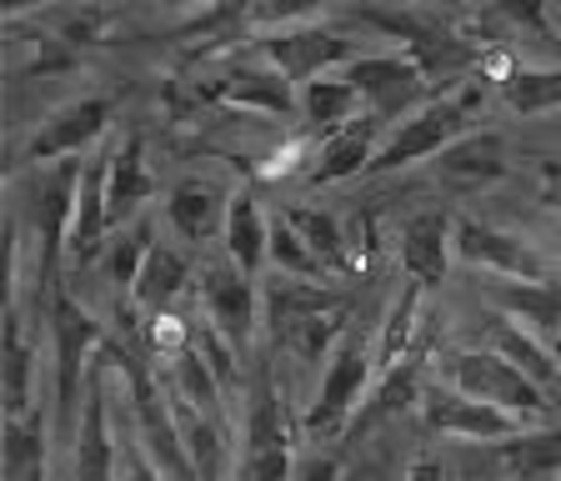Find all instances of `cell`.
<instances>
[{
    "label": "cell",
    "mask_w": 561,
    "mask_h": 481,
    "mask_svg": "<svg viewBox=\"0 0 561 481\" xmlns=\"http://www.w3.org/2000/svg\"><path fill=\"white\" fill-rule=\"evenodd\" d=\"M111 346L101 341L91 371H85V406H81V426L70 436L76 457H70V471L76 477H121V442L111 436Z\"/></svg>",
    "instance_id": "10"
},
{
    "label": "cell",
    "mask_w": 561,
    "mask_h": 481,
    "mask_svg": "<svg viewBox=\"0 0 561 481\" xmlns=\"http://www.w3.org/2000/svg\"><path fill=\"white\" fill-rule=\"evenodd\" d=\"M151 247H156V221L136 216V221H130L126 231L111 241V251H105V276H111L121 291H130V286H136L140 261L151 256Z\"/></svg>",
    "instance_id": "34"
},
{
    "label": "cell",
    "mask_w": 561,
    "mask_h": 481,
    "mask_svg": "<svg viewBox=\"0 0 561 481\" xmlns=\"http://www.w3.org/2000/svg\"><path fill=\"white\" fill-rule=\"evenodd\" d=\"M391 31H397L401 41H407V50L426 66V76H432V85H442L446 76H461L471 66V41H456L446 36V31H436V25H421V21H386Z\"/></svg>",
    "instance_id": "25"
},
{
    "label": "cell",
    "mask_w": 561,
    "mask_h": 481,
    "mask_svg": "<svg viewBox=\"0 0 561 481\" xmlns=\"http://www.w3.org/2000/svg\"><path fill=\"white\" fill-rule=\"evenodd\" d=\"M221 247H226V256H231L241 271H251V276H261V266L271 261V221H266V211H261V201L245 186L231 191V211H226V226H221Z\"/></svg>",
    "instance_id": "22"
},
{
    "label": "cell",
    "mask_w": 561,
    "mask_h": 481,
    "mask_svg": "<svg viewBox=\"0 0 561 481\" xmlns=\"http://www.w3.org/2000/svg\"><path fill=\"white\" fill-rule=\"evenodd\" d=\"M491 346H496L502 356H512L522 371L537 376L547 391L561 381V362H557V352L547 346V336H541V331H531V327H522L516 317H502V311L491 317Z\"/></svg>",
    "instance_id": "26"
},
{
    "label": "cell",
    "mask_w": 561,
    "mask_h": 481,
    "mask_svg": "<svg viewBox=\"0 0 561 481\" xmlns=\"http://www.w3.org/2000/svg\"><path fill=\"white\" fill-rule=\"evenodd\" d=\"M156 5H165V11H206L210 0H156Z\"/></svg>",
    "instance_id": "40"
},
{
    "label": "cell",
    "mask_w": 561,
    "mask_h": 481,
    "mask_svg": "<svg viewBox=\"0 0 561 481\" xmlns=\"http://www.w3.org/2000/svg\"><path fill=\"white\" fill-rule=\"evenodd\" d=\"M381 376L376 366V346L366 352V341L356 331L331 346L327 356V376H321V387H316V401L301 411V436L311 446H327V442H341L356 422V411H362V397L371 391V381Z\"/></svg>",
    "instance_id": "2"
},
{
    "label": "cell",
    "mask_w": 561,
    "mask_h": 481,
    "mask_svg": "<svg viewBox=\"0 0 561 481\" xmlns=\"http://www.w3.org/2000/svg\"><path fill=\"white\" fill-rule=\"evenodd\" d=\"M442 186L451 196H477V191L496 186L506 176V136L502 130H461L442 156H436Z\"/></svg>",
    "instance_id": "15"
},
{
    "label": "cell",
    "mask_w": 561,
    "mask_h": 481,
    "mask_svg": "<svg viewBox=\"0 0 561 481\" xmlns=\"http://www.w3.org/2000/svg\"><path fill=\"white\" fill-rule=\"evenodd\" d=\"M226 211H231V186L221 181H206V176H186L175 181L171 196H165V221L181 241H210L221 236Z\"/></svg>",
    "instance_id": "19"
},
{
    "label": "cell",
    "mask_w": 561,
    "mask_h": 481,
    "mask_svg": "<svg viewBox=\"0 0 561 481\" xmlns=\"http://www.w3.org/2000/svg\"><path fill=\"white\" fill-rule=\"evenodd\" d=\"M50 341H56V432L70 436V416L85 401V371H91L95 352H101L105 331L66 291V282L50 291Z\"/></svg>",
    "instance_id": "3"
},
{
    "label": "cell",
    "mask_w": 561,
    "mask_h": 481,
    "mask_svg": "<svg viewBox=\"0 0 561 481\" xmlns=\"http://www.w3.org/2000/svg\"><path fill=\"white\" fill-rule=\"evenodd\" d=\"M442 371L451 387L471 391V397H486V401H502V406L522 411L531 422L551 411L547 387H541L531 371H522L512 356L496 352V346H481V352H446Z\"/></svg>",
    "instance_id": "4"
},
{
    "label": "cell",
    "mask_w": 561,
    "mask_h": 481,
    "mask_svg": "<svg viewBox=\"0 0 561 481\" xmlns=\"http://www.w3.org/2000/svg\"><path fill=\"white\" fill-rule=\"evenodd\" d=\"M362 111H366V101L346 71L341 76L327 71V76H316V81L301 85V116L311 121L316 130H336V126H346V121H356Z\"/></svg>",
    "instance_id": "27"
},
{
    "label": "cell",
    "mask_w": 561,
    "mask_h": 481,
    "mask_svg": "<svg viewBox=\"0 0 561 481\" xmlns=\"http://www.w3.org/2000/svg\"><path fill=\"white\" fill-rule=\"evenodd\" d=\"M186 286H191V261L181 256L175 247H161V241H156L151 256L140 261V271H136L130 301H136L140 317H156V311H165V306L181 301Z\"/></svg>",
    "instance_id": "24"
},
{
    "label": "cell",
    "mask_w": 561,
    "mask_h": 481,
    "mask_svg": "<svg viewBox=\"0 0 561 481\" xmlns=\"http://www.w3.org/2000/svg\"><path fill=\"white\" fill-rule=\"evenodd\" d=\"M201 306H206L210 327L221 331L226 341H231L236 352H251V341H256V331L266 327V311H261V291H256V276L251 271H241L231 256L226 261H206L201 266Z\"/></svg>",
    "instance_id": "5"
},
{
    "label": "cell",
    "mask_w": 561,
    "mask_h": 481,
    "mask_svg": "<svg viewBox=\"0 0 561 481\" xmlns=\"http://www.w3.org/2000/svg\"><path fill=\"white\" fill-rule=\"evenodd\" d=\"M421 397H426V387H421V352H411L376 376L371 401H362V411H356V422H351L346 436H362V432H371V426H381L386 416H401V411H411Z\"/></svg>",
    "instance_id": "23"
},
{
    "label": "cell",
    "mask_w": 561,
    "mask_h": 481,
    "mask_svg": "<svg viewBox=\"0 0 561 481\" xmlns=\"http://www.w3.org/2000/svg\"><path fill=\"white\" fill-rule=\"evenodd\" d=\"M551 352H557V362H561V331H557V336H551Z\"/></svg>",
    "instance_id": "41"
},
{
    "label": "cell",
    "mask_w": 561,
    "mask_h": 481,
    "mask_svg": "<svg viewBox=\"0 0 561 481\" xmlns=\"http://www.w3.org/2000/svg\"><path fill=\"white\" fill-rule=\"evenodd\" d=\"M351 306V296L331 291V286L311 282V276H291V271H280L276 282L261 291V311H266V331L271 341H280L286 331H296L301 321L311 317H327V311H341Z\"/></svg>",
    "instance_id": "17"
},
{
    "label": "cell",
    "mask_w": 561,
    "mask_h": 481,
    "mask_svg": "<svg viewBox=\"0 0 561 481\" xmlns=\"http://www.w3.org/2000/svg\"><path fill=\"white\" fill-rule=\"evenodd\" d=\"M456 256L467 266H481L491 276H547V261L537 256L531 241L502 231L491 221H477V216H461L456 221Z\"/></svg>",
    "instance_id": "14"
},
{
    "label": "cell",
    "mask_w": 561,
    "mask_h": 481,
    "mask_svg": "<svg viewBox=\"0 0 561 481\" xmlns=\"http://www.w3.org/2000/svg\"><path fill=\"white\" fill-rule=\"evenodd\" d=\"M291 446H296V422L286 416L276 387L261 376L251 416H245V442H241V457H236V471H241V477H261V481L291 477L296 471Z\"/></svg>",
    "instance_id": "9"
},
{
    "label": "cell",
    "mask_w": 561,
    "mask_h": 481,
    "mask_svg": "<svg viewBox=\"0 0 561 481\" xmlns=\"http://www.w3.org/2000/svg\"><path fill=\"white\" fill-rule=\"evenodd\" d=\"M451 251H456V221H446V211H416L397 236L401 271L416 276L426 291H436L446 282Z\"/></svg>",
    "instance_id": "16"
},
{
    "label": "cell",
    "mask_w": 561,
    "mask_h": 481,
    "mask_svg": "<svg viewBox=\"0 0 561 481\" xmlns=\"http://www.w3.org/2000/svg\"><path fill=\"white\" fill-rule=\"evenodd\" d=\"M291 76L280 71L276 60H251V66H231V71L221 76V81L210 85H201V95L206 101H221V106H231V111H261V116H291L296 111V91H291Z\"/></svg>",
    "instance_id": "13"
},
{
    "label": "cell",
    "mask_w": 561,
    "mask_h": 481,
    "mask_svg": "<svg viewBox=\"0 0 561 481\" xmlns=\"http://www.w3.org/2000/svg\"><path fill=\"white\" fill-rule=\"evenodd\" d=\"M496 457L512 477H561V426H526L496 442Z\"/></svg>",
    "instance_id": "30"
},
{
    "label": "cell",
    "mask_w": 561,
    "mask_h": 481,
    "mask_svg": "<svg viewBox=\"0 0 561 481\" xmlns=\"http://www.w3.org/2000/svg\"><path fill=\"white\" fill-rule=\"evenodd\" d=\"M346 76L356 81L366 111L386 116L391 126H397L401 116H411L421 101H432V91H436L432 76H426V66H421L411 50H391V56H351Z\"/></svg>",
    "instance_id": "6"
},
{
    "label": "cell",
    "mask_w": 561,
    "mask_h": 481,
    "mask_svg": "<svg viewBox=\"0 0 561 481\" xmlns=\"http://www.w3.org/2000/svg\"><path fill=\"white\" fill-rule=\"evenodd\" d=\"M496 85L516 116H547L561 106V71H547V66H512L506 76H496Z\"/></svg>",
    "instance_id": "31"
},
{
    "label": "cell",
    "mask_w": 561,
    "mask_h": 481,
    "mask_svg": "<svg viewBox=\"0 0 561 481\" xmlns=\"http://www.w3.org/2000/svg\"><path fill=\"white\" fill-rule=\"evenodd\" d=\"M286 221L296 226V231L311 241L316 251H321V261L331 266V276H346V271H356V261H351V247H346V231H341L336 216L316 211V206H286Z\"/></svg>",
    "instance_id": "32"
},
{
    "label": "cell",
    "mask_w": 561,
    "mask_h": 481,
    "mask_svg": "<svg viewBox=\"0 0 561 481\" xmlns=\"http://www.w3.org/2000/svg\"><path fill=\"white\" fill-rule=\"evenodd\" d=\"M31 381H35V352L25 341L21 317H11V327H5V416H21V411L35 406Z\"/></svg>",
    "instance_id": "33"
},
{
    "label": "cell",
    "mask_w": 561,
    "mask_h": 481,
    "mask_svg": "<svg viewBox=\"0 0 561 481\" xmlns=\"http://www.w3.org/2000/svg\"><path fill=\"white\" fill-rule=\"evenodd\" d=\"M105 196H111V226H126L140 216V206L156 196V176L146 161V141L126 136L111 151V171H105Z\"/></svg>",
    "instance_id": "21"
},
{
    "label": "cell",
    "mask_w": 561,
    "mask_h": 481,
    "mask_svg": "<svg viewBox=\"0 0 561 481\" xmlns=\"http://www.w3.org/2000/svg\"><path fill=\"white\" fill-rule=\"evenodd\" d=\"M111 116H116V95H76V101L56 106L41 126H35V136L21 151V161L50 165V161H66V156H85L105 136Z\"/></svg>",
    "instance_id": "8"
},
{
    "label": "cell",
    "mask_w": 561,
    "mask_h": 481,
    "mask_svg": "<svg viewBox=\"0 0 561 481\" xmlns=\"http://www.w3.org/2000/svg\"><path fill=\"white\" fill-rule=\"evenodd\" d=\"M271 266L276 271H291V276H331V266L321 261V251L296 231L286 216L271 221Z\"/></svg>",
    "instance_id": "35"
},
{
    "label": "cell",
    "mask_w": 561,
    "mask_h": 481,
    "mask_svg": "<svg viewBox=\"0 0 561 481\" xmlns=\"http://www.w3.org/2000/svg\"><path fill=\"white\" fill-rule=\"evenodd\" d=\"M477 101H481V81L461 85V91H451V95L421 101L411 116H401L397 126L386 130V141L376 146L371 165H366V176H386V171H407V165H416V161H436L461 130H471Z\"/></svg>",
    "instance_id": "1"
},
{
    "label": "cell",
    "mask_w": 561,
    "mask_h": 481,
    "mask_svg": "<svg viewBox=\"0 0 561 481\" xmlns=\"http://www.w3.org/2000/svg\"><path fill=\"white\" fill-rule=\"evenodd\" d=\"M537 201L547 211H561V156H547L537 165Z\"/></svg>",
    "instance_id": "39"
},
{
    "label": "cell",
    "mask_w": 561,
    "mask_h": 481,
    "mask_svg": "<svg viewBox=\"0 0 561 481\" xmlns=\"http://www.w3.org/2000/svg\"><path fill=\"white\" fill-rule=\"evenodd\" d=\"M386 130H391V121L376 116V111H362L356 121L327 130V141L316 146V161L306 165V181L311 186H336V181L362 176L366 165H371L376 146L386 141Z\"/></svg>",
    "instance_id": "12"
},
{
    "label": "cell",
    "mask_w": 561,
    "mask_h": 481,
    "mask_svg": "<svg viewBox=\"0 0 561 481\" xmlns=\"http://www.w3.org/2000/svg\"><path fill=\"white\" fill-rule=\"evenodd\" d=\"M261 56L276 60L280 71L291 76L296 85L316 81V76L336 71V66H346L351 56H356V41L341 36V31H327V25H280V31H266L261 36Z\"/></svg>",
    "instance_id": "11"
},
{
    "label": "cell",
    "mask_w": 561,
    "mask_h": 481,
    "mask_svg": "<svg viewBox=\"0 0 561 481\" xmlns=\"http://www.w3.org/2000/svg\"><path fill=\"white\" fill-rule=\"evenodd\" d=\"M467 5L481 15H496V21L516 25V31L547 36V5H541V0H467Z\"/></svg>",
    "instance_id": "38"
},
{
    "label": "cell",
    "mask_w": 561,
    "mask_h": 481,
    "mask_svg": "<svg viewBox=\"0 0 561 481\" xmlns=\"http://www.w3.org/2000/svg\"><path fill=\"white\" fill-rule=\"evenodd\" d=\"M331 0H251V25L256 31H280V25H301L321 15Z\"/></svg>",
    "instance_id": "37"
},
{
    "label": "cell",
    "mask_w": 561,
    "mask_h": 481,
    "mask_svg": "<svg viewBox=\"0 0 561 481\" xmlns=\"http://www.w3.org/2000/svg\"><path fill=\"white\" fill-rule=\"evenodd\" d=\"M421 422L426 432L436 436H456V442H506V436L526 432L531 416L522 411L502 406V401H486V397H471V391L451 387V391H432V397H421Z\"/></svg>",
    "instance_id": "7"
},
{
    "label": "cell",
    "mask_w": 561,
    "mask_h": 481,
    "mask_svg": "<svg viewBox=\"0 0 561 481\" xmlns=\"http://www.w3.org/2000/svg\"><path fill=\"white\" fill-rule=\"evenodd\" d=\"M196 341V321H186V317H175L171 306L165 311H156V317H146V352L151 356H181Z\"/></svg>",
    "instance_id": "36"
},
{
    "label": "cell",
    "mask_w": 561,
    "mask_h": 481,
    "mask_svg": "<svg viewBox=\"0 0 561 481\" xmlns=\"http://www.w3.org/2000/svg\"><path fill=\"white\" fill-rule=\"evenodd\" d=\"M0 467L11 481H35L46 471V411L31 406L21 416H5V446H0Z\"/></svg>",
    "instance_id": "28"
},
{
    "label": "cell",
    "mask_w": 561,
    "mask_h": 481,
    "mask_svg": "<svg viewBox=\"0 0 561 481\" xmlns=\"http://www.w3.org/2000/svg\"><path fill=\"white\" fill-rule=\"evenodd\" d=\"M486 306L502 317H516L541 336L561 331V286H551L547 276H496L486 282Z\"/></svg>",
    "instance_id": "20"
},
{
    "label": "cell",
    "mask_w": 561,
    "mask_h": 481,
    "mask_svg": "<svg viewBox=\"0 0 561 481\" xmlns=\"http://www.w3.org/2000/svg\"><path fill=\"white\" fill-rule=\"evenodd\" d=\"M105 171H111V156H95V161L81 165L76 211H70V231H66V256L76 261V266L101 256L105 231H111V196H105Z\"/></svg>",
    "instance_id": "18"
},
{
    "label": "cell",
    "mask_w": 561,
    "mask_h": 481,
    "mask_svg": "<svg viewBox=\"0 0 561 481\" xmlns=\"http://www.w3.org/2000/svg\"><path fill=\"white\" fill-rule=\"evenodd\" d=\"M421 301H426V286L411 276L407 286L397 291V301H391V311H386L381 321V336H376V366H397L401 356L421 352L416 346V331H421Z\"/></svg>",
    "instance_id": "29"
}]
</instances>
